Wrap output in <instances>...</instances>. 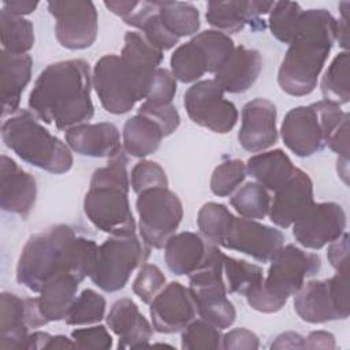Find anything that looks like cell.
I'll use <instances>...</instances> for the list:
<instances>
[{
	"instance_id": "cell-9",
	"label": "cell",
	"mask_w": 350,
	"mask_h": 350,
	"mask_svg": "<svg viewBox=\"0 0 350 350\" xmlns=\"http://www.w3.org/2000/svg\"><path fill=\"white\" fill-rule=\"evenodd\" d=\"M223 256L224 253L215 246L206 262L189 276V291L198 316L220 329L231 327L237 319V310L227 298Z\"/></svg>"
},
{
	"instance_id": "cell-50",
	"label": "cell",
	"mask_w": 350,
	"mask_h": 350,
	"mask_svg": "<svg viewBox=\"0 0 350 350\" xmlns=\"http://www.w3.org/2000/svg\"><path fill=\"white\" fill-rule=\"evenodd\" d=\"M258 346V336L246 328H234L221 339V349L224 350H256Z\"/></svg>"
},
{
	"instance_id": "cell-43",
	"label": "cell",
	"mask_w": 350,
	"mask_h": 350,
	"mask_svg": "<svg viewBox=\"0 0 350 350\" xmlns=\"http://www.w3.org/2000/svg\"><path fill=\"white\" fill-rule=\"evenodd\" d=\"M246 175V164L242 160H226L212 172L211 191L217 197H228L239 187Z\"/></svg>"
},
{
	"instance_id": "cell-30",
	"label": "cell",
	"mask_w": 350,
	"mask_h": 350,
	"mask_svg": "<svg viewBox=\"0 0 350 350\" xmlns=\"http://www.w3.org/2000/svg\"><path fill=\"white\" fill-rule=\"evenodd\" d=\"M164 137L161 127L154 120L137 112L124 123L123 149L130 156L144 159L159 149Z\"/></svg>"
},
{
	"instance_id": "cell-18",
	"label": "cell",
	"mask_w": 350,
	"mask_h": 350,
	"mask_svg": "<svg viewBox=\"0 0 350 350\" xmlns=\"http://www.w3.org/2000/svg\"><path fill=\"white\" fill-rule=\"evenodd\" d=\"M149 313L154 331L175 334L194 320L197 308L189 287L179 282H171L153 298Z\"/></svg>"
},
{
	"instance_id": "cell-12",
	"label": "cell",
	"mask_w": 350,
	"mask_h": 350,
	"mask_svg": "<svg viewBox=\"0 0 350 350\" xmlns=\"http://www.w3.org/2000/svg\"><path fill=\"white\" fill-rule=\"evenodd\" d=\"M135 208L139 217V235L148 247L163 249L178 230L183 206L168 187L149 189L138 194Z\"/></svg>"
},
{
	"instance_id": "cell-23",
	"label": "cell",
	"mask_w": 350,
	"mask_h": 350,
	"mask_svg": "<svg viewBox=\"0 0 350 350\" xmlns=\"http://www.w3.org/2000/svg\"><path fill=\"white\" fill-rule=\"evenodd\" d=\"M64 138L70 149L89 157L111 159L123 149L119 130L109 122L77 124L66 130Z\"/></svg>"
},
{
	"instance_id": "cell-16",
	"label": "cell",
	"mask_w": 350,
	"mask_h": 350,
	"mask_svg": "<svg viewBox=\"0 0 350 350\" xmlns=\"http://www.w3.org/2000/svg\"><path fill=\"white\" fill-rule=\"evenodd\" d=\"M46 321L40 313L37 298H21L3 291L0 295V349H25L29 328H38Z\"/></svg>"
},
{
	"instance_id": "cell-29",
	"label": "cell",
	"mask_w": 350,
	"mask_h": 350,
	"mask_svg": "<svg viewBox=\"0 0 350 350\" xmlns=\"http://www.w3.org/2000/svg\"><path fill=\"white\" fill-rule=\"evenodd\" d=\"M295 170L297 167L282 149L264 150L249 157L246 163V172L268 191H276L287 183Z\"/></svg>"
},
{
	"instance_id": "cell-2",
	"label": "cell",
	"mask_w": 350,
	"mask_h": 350,
	"mask_svg": "<svg viewBox=\"0 0 350 350\" xmlns=\"http://www.w3.org/2000/svg\"><path fill=\"white\" fill-rule=\"evenodd\" d=\"M92 85L89 63L82 59L48 64L29 94V109L44 123H55L57 130L86 123L94 115Z\"/></svg>"
},
{
	"instance_id": "cell-10",
	"label": "cell",
	"mask_w": 350,
	"mask_h": 350,
	"mask_svg": "<svg viewBox=\"0 0 350 350\" xmlns=\"http://www.w3.org/2000/svg\"><path fill=\"white\" fill-rule=\"evenodd\" d=\"M149 249L135 234L111 235L98 246L92 282L105 293L122 290L131 273L148 258Z\"/></svg>"
},
{
	"instance_id": "cell-56",
	"label": "cell",
	"mask_w": 350,
	"mask_h": 350,
	"mask_svg": "<svg viewBox=\"0 0 350 350\" xmlns=\"http://www.w3.org/2000/svg\"><path fill=\"white\" fill-rule=\"evenodd\" d=\"M52 335L42 331H34L33 334H29L25 349L26 350H46L48 343L51 340Z\"/></svg>"
},
{
	"instance_id": "cell-13",
	"label": "cell",
	"mask_w": 350,
	"mask_h": 350,
	"mask_svg": "<svg viewBox=\"0 0 350 350\" xmlns=\"http://www.w3.org/2000/svg\"><path fill=\"white\" fill-rule=\"evenodd\" d=\"M183 105L196 124L217 134L231 131L238 122L235 104L224 98V90L215 79L193 83L185 92Z\"/></svg>"
},
{
	"instance_id": "cell-44",
	"label": "cell",
	"mask_w": 350,
	"mask_h": 350,
	"mask_svg": "<svg viewBox=\"0 0 350 350\" xmlns=\"http://www.w3.org/2000/svg\"><path fill=\"white\" fill-rule=\"evenodd\" d=\"M130 186L139 194L149 189L168 187V179L164 168L159 163L142 159L131 170Z\"/></svg>"
},
{
	"instance_id": "cell-27",
	"label": "cell",
	"mask_w": 350,
	"mask_h": 350,
	"mask_svg": "<svg viewBox=\"0 0 350 350\" xmlns=\"http://www.w3.org/2000/svg\"><path fill=\"white\" fill-rule=\"evenodd\" d=\"M33 59L30 55L0 52V97L1 116L14 115L19 109L21 96L31 78Z\"/></svg>"
},
{
	"instance_id": "cell-24",
	"label": "cell",
	"mask_w": 350,
	"mask_h": 350,
	"mask_svg": "<svg viewBox=\"0 0 350 350\" xmlns=\"http://www.w3.org/2000/svg\"><path fill=\"white\" fill-rule=\"evenodd\" d=\"M215 246L202 235L191 231L174 234L164 245L165 264L175 275L190 276L206 262Z\"/></svg>"
},
{
	"instance_id": "cell-33",
	"label": "cell",
	"mask_w": 350,
	"mask_h": 350,
	"mask_svg": "<svg viewBox=\"0 0 350 350\" xmlns=\"http://www.w3.org/2000/svg\"><path fill=\"white\" fill-rule=\"evenodd\" d=\"M0 36L3 51L12 55L27 53L34 45V27L29 19L0 11Z\"/></svg>"
},
{
	"instance_id": "cell-5",
	"label": "cell",
	"mask_w": 350,
	"mask_h": 350,
	"mask_svg": "<svg viewBox=\"0 0 350 350\" xmlns=\"http://www.w3.org/2000/svg\"><path fill=\"white\" fill-rule=\"evenodd\" d=\"M321 268V258L316 253L288 243L271 260L262 283L245 298L249 306L261 313L279 312L288 297L295 295L305 284V279L316 275Z\"/></svg>"
},
{
	"instance_id": "cell-19",
	"label": "cell",
	"mask_w": 350,
	"mask_h": 350,
	"mask_svg": "<svg viewBox=\"0 0 350 350\" xmlns=\"http://www.w3.org/2000/svg\"><path fill=\"white\" fill-rule=\"evenodd\" d=\"M238 141L252 153L264 152L276 144V107L272 101L257 97L243 105Z\"/></svg>"
},
{
	"instance_id": "cell-46",
	"label": "cell",
	"mask_w": 350,
	"mask_h": 350,
	"mask_svg": "<svg viewBox=\"0 0 350 350\" xmlns=\"http://www.w3.org/2000/svg\"><path fill=\"white\" fill-rule=\"evenodd\" d=\"M142 36L148 40L149 44H152L154 48L160 49L161 52L168 51L174 48L180 38L176 36L171 34L163 25L159 12H157V3H156V10L152 15L148 16V19L141 25L139 27Z\"/></svg>"
},
{
	"instance_id": "cell-57",
	"label": "cell",
	"mask_w": 350,
	"mask_h": 350,
	"mask_svg": "<svg viewBox=\"0 0 350 350\" xmlns=\"http://www.w3.org/2000/svg\"><path fill=\"white\" fill-rule=\"evenodd\" d=\"M53 349H75V343L72 339H68L64 335H52L46 350Z\"/></svg>"
},
{
	"instance_id": "cell-42",
	"label": "cell",
	"mask_w": 350,
	"mask_h": 350,
	"mask_svg": "<svg viewBox=\"0 0 350 350\" xmlns=\"http://www.w3.org/2000/svg\"><path fill=\"white\" fill-rule=\"evenodd\" d=\"M232 216L234 215L224 204L211 201L200 208L197 226L204 238L217 245Z\"/></svg>"
},
{
	"instance_id": "cell-28",
	"label": "cell",
	"mask_w": 350,
	"mask_h": 350,
	"mask_svg": "<svg viewBox=\"0 0 350 350\" xmlns=\"http://www.w3.org/2000/svg\"><path fill=\"white\" fill-rule=\"evenodd\" d=\"M81 280L71 273H62L49 279L41 288L38 309L46 323L64 320L77 298Z\"/></svg>"
},
{
	"instance_id": "cell-54",
	"label": "cell",
	"mask_w": 350,
	"mask_h": 350,
	"mask_svg": "<svg viewBox=\"0 0 350 350\" xmlns=\"http://www.w3.org/2000/svg\"><path fill=\"white\" fill-rule=\"evenodd\" d=\"M271 349H305V338L294 331H287L275 338Z\"/></svg>"
},
{
	"instance_id": "cell-41",
	"label": "cell",
	"mask_w": 350,
	"mask_h": 350,
	"mask_svg": "<svg viewBox=\"0 0 350 350\" xmlns=\"http://www.w3.org/2000/svg\"><path fill=\"white\" fill-rule=\"evenodd\" d=\"M223 335L220 328L205 320H191L180 335L182 349L185 350H216L221 349Z\"/></svg>"
},
{
	"instance_id": "cell-45",
	"label": "cell",
	"mask_w": 350,
	"mask_h": 350,
	"mask_svg": "<svg viewBox=\"0 0 350 350\" xmlns=\"http://www.w3.org/2000/svg\"><path fill=\"white\" fill-rule=\"evenodd\" d=\"M164 286L165 276L161 269L154 264H142L133 282V291L142 302L150 304Z\"/></svg>"
},
{
	"instance_id": "cell-58",
	"label": "cell",
	"mask_w": 350,
	"mask_h": 350,
	"mask_svg": "<svg viewBox=\"0 0 350 350\" xmlns=\"http://www.w3.org/2000/svg\"><path fill=\"white\" fill-rule=\"evenodd\" d=\"M338 174L342 180L347 185L349 183V160L338 159Z\"/></svg>"
},
{
	"instance_id": "cell-52",
	"label": "cell",
	"mask_w": 350,
	"mask_h": 350,
	"mask_svg": "<svg viewBox=\"0 0 350 350\" xmlns=\"http://www.w3.org/2000/svg\"><path fill=\"white\" fill-rule=\"evenodd\" d=\"M327 146L339 156V159L349 160V113L329 137Z\"/></svg>"
},
{
	"instance_id": "cell-20",
	"label": "cell",
	"mask_w": 350,
	"mask_h": 350,
	"mask_svg": "<svg viewBox=\"0 0 350 350\" xmlns=\"http://www.w3.org/2000/svg\"><path fill=\"white\" fill-rule=\"evenodd\" d=\"M313 204V182L305 171L297 168L291 179L275 191L268 216L275 226L287 228Z\"/></svg>"
},
{
	"instance_id": "cell-15",
	"label": "cell",
	"mask_w": 350,
	"mask_h": 350,
	"mask_svg": "<svg viewBox=\"0 0 350 350\" xmlns=\"http://www.w3.org/2000/svg\"><path fill=\"white\" fill-rule=\"evenodd\" d=\"M217 245L241 252L260 262H269L283 247L284 235L275 227L234 215Z\"/></svg>"
},
{
	"instance_id": "cell-35",
	"label": "cell",
	"mask_w": 350,
	"mask_h": 350,
	"mask_svg": "<svg viewBox=\"0 0 350 350\" xmlns=\"http://www.w3.org/2000/svg\"><path fill=\"white\" fill-rule=\"evenodd\" d=\"M320 89L323 94V100L332 103L335 105L347 104L350 98V88H349V52L343 51L338 53L328 68L325 70Z\"/></svg>"
},
{
	"instance_id": "cell-37",
	"label": "cell",
	"mask_w": 350,
	"mask_h": 350,
	"mask_svg": "<svg viewBox=\"0 0 350 350\" xmlns=\"http://www.w3.org/2000/svg\"><path fill=\"white\" fill-rule=\"evenodd\" d=\"M230 204L242 217L261 220L269 212L271 196L260 183L247 182L231 196Z\"/></svg>"
},
{
	"instance_id": "cell-34",
	"label": "cell",
	"mask_w": 350,
	"mask_h": 350,
	"mask_svg": "<svg viewBox=\"0 0 350 350\" xmlns=\"http://www.w3.org/2000/svg\"><path fill=\"white\" fill-rule=\"evenodd\" d=\"M262 268L256 264L223 256V279L228 294L237 293L246 297L262 283Z\"/></svg>"
},
{
	"instance_id": "cell-4",
	"label": "cell",
	"mask_w": 350,
	"mask_h": 350,
	"mask_svg": "<svg viewBox=\"0 0 350 350\" xmlns=\"http://www.w3.org/2000/svg\"><path fill=\"white\" fill-rule=\"evenodd\" d=\"M129 157L124 149L97 168L83 198V211L98 230L109 235L135 234V220L130 208Z\"/></svg>"
},
{
	"instance_id": "cell-39",
	"label": "cell",
	"mask_w": 350,
	"mask_h": 350,
	"mask_svg": "<svg viewBox=\"0 0 350 350\" xmlns=\"http://www.w3.org/2000/svg\"><path fill=\"white\" fill-rule=\"evenodd\" d=\"M105 298L92 288H85L71 305L64 321L68 325H89L105 316Z\"/></svg>"
},
{
	"instance_id": "cell-14",
	"label": "cell",
	"mask_w": 350,
	"mask_h": 350,
	"mask_svg": "<svg viewBox=\"0 0 350 350\" xmlns=\"http://www.w3.org/2000/svg\"><path fill=\"white\" fill-rule=\"evenodd\" d=\"M48 11L56 19L55 34L59 44L71 51L86 49L97 38L98 15L89 0H55Z\"/></svg>"
},
{
	"instance_id": "cell-53",
	"label": "cell",
	"mask_w": 350,
	"mask_h": 350,
	"mask_svg": "<svg viewBox=\"0 0 350 350\" xmlns=\"http://www.w3.org/2000/svg\"><path fill=\"white\" fill-rule=\"evenodd\" d=\"M335 336L328 331H312L305 338V349H335Z\"/></svg>"
},
{
	"instance_id": "cell-26",
	"label": "cell",
	"mask_w": 350,
	"mask_h": 350,
	"mask_svg": "<svg viewBox=\"0 0 350 350\" xmlns=\"http://www.w3.org/2000/svg\"><path fill=\"white\" fill-rule=\"evenodd\" d=\"M262 68V59L257 49L238 45L221 68L215 74V81L224 93H245L257 81Z\"/></svg>"
},
{
	"instance_id": "cell-51",
	"label": "cell",
	"mask_w": 350,
	"mask_h": 350,
	"mask_svg": "<svg viewBox=\"0 0 350 350\" xmlns=\"http://www.w3.org/2000/svg\"><path fill=\"white\" fill-rule=\"evenodd\" d=\"M327 258L336 272H349V234L343 232L336 241L331 242Z\"/></svg>"
},
{
	"instance_id": "cell-3",
	"label": "cell",
	"mask_w": 350,
	"mask_h": 350,
	"mask_svg": "<svg viewBox=\"0 0 350 350\" xmlns=\"http://www.w3.org/2000/svg\"><path fill=\"white\" fill-rule=\"evenodd\" d=\"M336 19L324 8L302 10L278 71V83L284 93L302 97L314 90L336 41Z\"/></svg>"
},
{
	"instance_id": "cell-49",
	"label": "cell",
	"mask_w": 350,
	"mask_h": 350,
	"mask_svg": "<svg viewBox=\"0 0 350 350\" xmlns=\"http://www.w3.org/2000/svg\"><path fill=\"white\" fill-rule=\"evenodd\" d=\"M71 339L74 340L77 349L108 350L113 345L112 336L104 325L77 328L71 332Z\"/></svg>"
},
{
	"instance_id": "cell-47",
	"label": "cell",
	"mask_w": 350,
	"mask_h": 350,
	"mask_svg": "<svg viewBox=\"0 0 350 350\" xmlns=\"http://www.w3.org/2000/svg\"><path fill=\"white\" fill-rule=\"evenodd\" d=\"M138 113H142L150 118L152 120H154L161 127L165 137L171 135L179 127V123H180L179 113L176 108L172 105V103L156 105V104L144 101L138 108Z\"/></svg>"
},
{
	"instance_id": "cell-32",
	"label": "cell",
	"mask_w": 350,
	"mask_h": 350,
	"mask_svg": "<svg viewBox=\"0 0 350 350\" xmlns=\"http://www.w3.org/2000/svg\"><path fill=\"white\" fill-rule=\"evenodd\" d=\"M164 27L178 38L193 36L200 29V12L191 3L156 1Z\"/></svg>"
},
{
	"instance_id": "cell-21",
	"label": "cell",
	"mask_w": 350,
	"mask_h": 350,
	"mask_svg": "<svg viewBox=\"0 0 350 350\" xmlns=\"http://www.w3.org/2000/svg\"><path fill=\"white\" fill-rule=\"evenodd\" d=\"M37 197V183L11 157H0V204L3 211L27 217Z\"/></svg>"
},
{
	"instance_id": "cell-6",
	"label": "cell",
	"mask_w": 350,
	"mask_h": 350,
	"mask_svg": "<svg viewBox=\"0 0 350 350\" xmlns=\"http://www.w3.org/2000/svg\"><path fill=\"white\" fill-rule=\"evenodd\" d=\"M1 138L19 159L37 168L59 175L72 167L70 146L52 135L30 111L21 109L4 120Z\"/></svg>"
},
{
	"instance_id": "cell-31",
	"label": "cell",
	"mask_w": 350,
	"mask_h": 350,
	"mask_svg": "<svg viewBox=\"0 0 350 350\" xmlns=\"http://www.w3.org/2000/svg\"><path fill=\"white\" fill-rule=\"evenodd\" d=\"M120 57L146 78H153L163 60V52L154 48L141 31H127Z\"/></svg>"
},
{
	"instance_id": "cell-17",
	"label": "cell",
	"mask_w": 350,
	"mask_h": 350,
	"mask_svg": "<svg viewBox=\"0 0 350 350\" xmlns=\"http://www.w3.org/2000/svg\"><path fill=\"white\" fill-rule=\"evenodd\" d=\"M345 228L346 212L340 204L317 202L293 224V235L305 249L319 250L336 241Z\"/></svg>"
},
{
	"instance_id": "cell-1",
	"label": "cell",
	"mask_w": 350,
	"mask_h": 350,
	"mask_svg": "<svg viewBox=\"0 0 350 350\" xmlns=\"http://www.w3.org/2000/svg\"><path fill=\"white\" fill-rule=\"evenodd\" d=\"M98 245L78 235L68 224H56L33 234L25 243L18 265L16 282L33 293L62 273H71L81 282L90 276Z\"/></svg>"
},
{
	"instance_id": "cell-48",
	"label": "cell",
	"mask_w": 350,
	"mask_h": 350,
	"mask_svg": "<svg viewBox=\"0 0 350 350\" xmlns=\"http://www.w3.org/2000/svg\"><path fill=\"white\" fill-rule=\"evenodd\" d=\"M176 93V79L172 75L171 71L167 68L159 67L154 72L150 89L148 92V96L145 101L161 105V104H170L172 103V98Z\"/></svg>"
},
{
	"instance_id": "cell-38",
	"label": "cell",
	"mask_w": 350,
	"mask_h": 350,
	"mask_svg": "<svg viewBox=\"0 0 350 350\" xmlns=\"http://www.w3.org/2000/svg\"><path fill=\"white\" fill-rule=\"evenodd\" d=\"M193 40L205 56L206 72L212 74H216L221 68L235 48L230 36L219 30H204L196 34Z\"/></svg>"
},
{
	"instance_id": "cell-7",
	"label": "cell",
	"mask_w": 350,
	"mask_h": 350,
	"mask_svg": "<svg viewBox=\"0 0 350 350\" xmlns=\"http://www.w3.org/2000/svg\"><path fill=\"white\" fill-rule=\"evenodd\" d=\"M347 112L328 101L291 108L280 126L284 145L298 157H309L327 146Z\"/></svg>"
},
{
	"instance_id": "cell-22",
	"label": "cell",
	"mask_w": 350,
	"mask_h": 350,
	"mask_svg": "<svg viewBox=\"0 0 350 350\" xmlns=\"http://www.w3.org/2000/svg\"><path fill=\"white\" fill-rule=\"evenodd\" d=\"M273 3L257 0L209 1L205 18L212 27L221 33H238L246 25H258L260 29H264L260 16L269 12Z\"/></svg>"
},
{
	"instance_id": "cell-40",
	"label": "cell",
	"mask_w": 350,
	"mask_h": 350,
	"mask_svg": "<svg viewBox=\"0 0 350 350\" xmlns=\"http://www.w3.org/2000/svg\"><path fill=\"white\" fill-rule=\"evenodd\" d=\"M302 8L293 1H275L269 11V30L272 36L284 44H291Z\"/></svg>"
},
{
	"instance_id": "cell-8",
	"label": "cell",
	"mask_w": 350,
	"mask_h": 350,
	"mask_svg": "<svg viewBox=\"0 0 350 350\" xmlns=\"http://www.w3.org/2000/svg\"><path fill=\"white\" fill-rule=\"evenodd\" d=\"M152 81L113 53L100 57L92 75V83L101 105L115 115L127 113L138 101L146 98Z\"/></svg>"
},
{
	"instance_id": "cell-55",
	"label": "cell",
	"mask_w": 350,
	"mask_h": 350,
	"mask_svg": "<svg viewBox=\"0 0 350 350\" xmlns=\"http://www.w3.org/2000/svg\"><path fill=\"white\" fill-rule=\"evenodd\" d=\"M37 5H38V1H31V0L3 1V8L14 15H18V16L31 14L37 8Z\"/></svg>"
},
{
	"instance_id": "cell-36",
	"label": "cell",
	"mask_w": 350,
	"mask_h": 350,
	"mask_svg": "<svg viewBox=\"0 0 350 350\" xmlns=\"http://www.w3.org/2000/svg\"><path fill=\"white\" fill-rule=\"evenodd\" d=\"M170 64L175 79L183 83L198 82V79L206 72L205 56L193 38L174 51Z\"/></svg>"
},
{
	"instance_id": "cell-11",
	"label": "cell",
	"mask_w": 350,
	"mask_h": 350,
	"mask_svg": "<svg viewBox=\"0 0 350 350\" xmlns=\"http://www.w3.org/2000/svg\"><path fill=\"white\" fill-rule=\"evenodd\" d=\"M294 310L301 320L323 324L349 317V272L329 279L310 280L294 295Z\"/></svg>"
},
{
	"instance_id": "cell-25",
	"label": "cell",
	"mask_w": 350,
	"mask_h": 350,
	"mask_svg": "<svg viewBox=\"0 0 350 350\" xmlns=\"http://www.w3.org/2000/svg\"><path fill=\"white\" fill-rule=\"evenodd\" d=\"M107 325L118 335L119 349H139L148 346L153 335V325L130 298L118 299L112 305L107 316Z\"/></svg>"
}]
</instances>
